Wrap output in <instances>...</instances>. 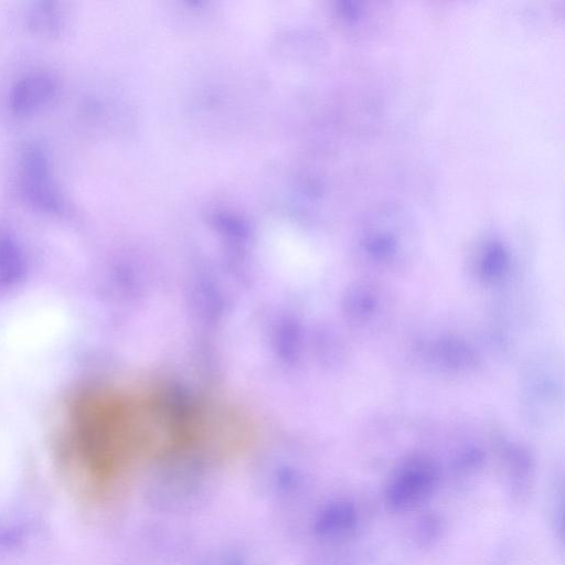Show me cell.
<instances>
[{
    "instance_id": "cell-8",
    "label": "cell",
    "mask_w": 565,
    "mask_h": 565,
    "mask_svg": "<svg viewBox=\"0 0 565 565\" xmlns=\"http://www.w3.org/2000/svg\"><path fill=\"white\" fill-rule=\"evenodd\" d=\"M440 531V520L436 515L429 514L418 522L415 539L420 546L429 545L438 539Z\"/></svg>"
},
{
    "instance_id": "cell-4",
    "label": "cell",
    "mask_w": 565,
    "mask_h": 565,
    "mask_svg": "<svg viewBox=\"0 0 565 565\" xmlns=\"http://www.w3.org/2000/svg\"><path fill=\"white\" fill-rule=\"evenodd\" d=\"M359 524L360 513L355 504L347 499H333L315 511L309 530L316 541L335 544L353 536Z\"/></svg>"
},
{
    "instance_id": "cell-6",
    "label": "cell",
    "mask_w": 565,
    "mask_h": 565,
    "mask_svg": "<svg viewBox=\"0 0 565 565\" xmlns=\"http://www.w3.org/2000/svg\"><path fill=\"white\" fill-rule=\"evenodd\" d=\"M200 565H255V562L246 550L226 546L210 553Z\"/></svg>"
},
{
    "instance_id": "cell-3",
    "label": "cell",
    "mask_w": 565,
    "mask_h": 565,
    "mask_svg": "<svg viewBox=\"0 0 565 565\" xmlns=\"http://www.w3.org/2000/svg\"><path fill=\"white\" fill-rule=\"evenodd\" d=\"M437 475L428 466L398 472L384 490L386 508L394 513L412 512L427 503L437 491Z\"/></svg>"
},
{
    "instance_id": "cell-1",
    "label": "cell",
    "mask_w": 565,
    "mask_h": 565,
    "mask_svg": "<svg viewBox=\"0 0 565 565\" xmlns=\"http://www.w3.org/2000/svg\"><path fill=\"white\" fill-rule=\"evenodd\" d=\"M194 398L154 388L97 386L65 408L58 456L74 491L98 495L142 456L184 451L195 434Z\"/></svg>"
},
{
    "instance_id": "cell-7",
    "label": "cell",
    "mask_w": 565,
    "mask_h": 565,
    "mask_svg": "<svg viewBox=\"0 0 565 565\" xmlns=\"http://www.w3.org/2000/svg\"><path fill=\"white\" fill-rule=\"evenodd\" d=\"M31 25L43 32H54L62 24L58 10L51 2H41L30 13Z\"/></svg>"
},
{
    "instance_id": "cell-5",
    "label": "cell",
    "mask_w": 565,
    "mask_h": 565,
    "mask_svg": "<svg viewBox=\"0 0 565 565\" xmlns=\"http://www.w3.org/2000/svg\"><path fill=\"white\" fill-rule=\"evenodd\" d=\"M57 81L46 71H31L20 76L11 86L8 105L19 116L36 113L56 95Z\"/></svg>"
},
{
    "instance_id": "cell-2",
    "label": "cell",
    "mask_w": 565,
    "mask_h": 565,
    "mask_svg": "<svg viewBox=\"0 0 565 565\" xmlns=\"http://www.w3.org/2000/svg\"><path fill=\"white\" fill-rule=\"evenodd\" d=\"M20 191L33 207L56 212L64 207V201L52 175L45 152L38 146L26 147L21 156Z\"/></svg>"
}]
</instances>
